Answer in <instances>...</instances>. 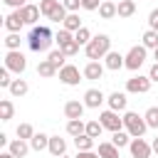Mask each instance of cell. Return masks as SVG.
Here are the masks:
<instances>
[{
	"mask_svg": "<svg viewBox=\"0 0 158 158\" xmlns=\"http://www.w3.org/2000/svg\"><path fill=\"white\" fill-rule=\"evenodd\" d=\"M52 42H54V35L47 25H35L30 37H27V44H30L32 52H47Z\"/></svg>",
	"mask_w": 158,
	"mask_h": 158,
	"instance_id": "cell-1",
	"label": "cell"
},
{
	"mask_svg": "<svg viewBox=\"0 0 158 158\" xmlns=\"http://www.w3.org/2000/svg\"><path fill=\"white\" fill-rule=\"evenodd\" d=\"M109 52H111V37H109V35H96V37H91V42L84 47V54H86V59H91V62L104 59Z\"/></svg>",
	"mask_w": 158,
	"mask_h": 158,
	"instance_id": "cell-2",
	"label": "cell"
},
{
	"mask_svg": "<svg viewBox=\"0 0 158 158\" xmlns=\"http://www.w3.org/2000/svg\"><path fill=\"white\" fill-rule=\"evenodd\" d=\"M123 128L131 133V138H141V136L146 133L148 123H146V118L138 116L136 111H126V114H123Z\"/></svg>",
	"mask_w": 158,
	"mask_h": 158,
	"instance_id": "cell-3",
	"label": "cell"
},
{
	"mask_svg": "<svg viewBox=\"0 0 158 158\" xmlns=\"http://www.w3.org/2000/svg\"><path fill=\"white\" fill-rule=\"evenodd\" d=\"M146 54H148V49H146L143 44L131 47V49L126 52V69H131V72L141 69V67H143V62H146Z\"/></svg>",
	"mask_w": 158,
	"mask_h": 158,
	"instance_id": "cell-4",
	"label": "cell"
},
{
	"mask_svg": "<svg viewBox=\"0 0 158 158\" xmlns=\"http://www.w3.org/2000/svg\"><path fill=\"white\" fill-rule=\"evenodd\" d=\"M5 67H7L10 72H15V74H22L25 67H27V59H25V54H22L20 49H7V54H5Z\"/></svg>",
	"mask_w": 158,
	"mask_h": 158,
	"instance_id": "cell-5",
	"label": "cell"
},
{
	"mask_svg": "<svg viewBox=\"0 0 158 158\" xmlns=\"http://www.w3.org/2000/svg\"><path fill=\"white\" fill-rule=\"evenodd\" d=\"M99 121H101V126H104V128H109L111 133L123 128V116H118V111H114V109H106V111H101Z\"/></svg>",
	"mask_w": 158,
	"mask_h": 158,
	"instance_id": "cell-6",
	"label": "cell"
},
{
	"mask_svg": "<svg viewBox=\"0 0 158 158\" xmlns=\"http://www.w3.org/2000/svg\"><path fill=\"white\" fill-rule=\"evenodd\" d=\"M151 77H131V79H126V91L128 94H146L148 89H151Z\"/></svg>",
	"mask_w": 158,
	"mask_h": 158,
	"instance_id": "cell-7",
	"label": "cell"
},
{
	"mask_svg": "<svg viewBox=\"0 0 158 158\" xmlns=\"http://www.w3.org/2000/svg\"><path fill=\"white\" fill-rule=\"evenodd\" d=\"M59 81L67 84V86H77V84L81 81V74H79V69H77L74 64H64V67L59 69Z\"/></svg>",
	"mask_w": 158,
	"mask_h": 158,
	"instance_id": "cell-8",
	"label": "cell"
},
{
	"mask_svg": "<svg viewBox=\"0 0 158 158\" xmlns=\"http://www.w3.org/2000/svg\"><path fill=\"white\" fill-rule=\"evenodd\" d=\"M128 151H131V156H133V158H151V153H153L151 143H146V141H143V136H141V138H131Z\"/></svg>",
	"mask_w": 158,
	"mask_h": 158,
	"instance_id": "cell-9",
	"label": "cell"
},
{
	"mask_svg": "<svg viewBox=\"0 0 158 158\" xmlns=\"http://www.w3.org/2000/svg\"><path fill=\"white\" fill-rule=\"evenodd\" d=\"M20 15H22V20H25V25H37L40 22V15H42V10H40V5H25V7H20Z\"/></svg>",
	"mask_w": 158,
	"mask_h": 158,
	"instance_id": "cell-10",
	"label": "cell"
},
{
	"mask_svg": "<svg viewBox=\"0 0 158 158\" xmlns=\"http://www.w3.org/2000/svg\"><path fill=\"white\" fill-rule=\"evenodd\" d=\"M104 67L106 69H111V72H118L121 67H126V54H121V52H109L106 57H104Z\"/></svg>",
	"mask_w": 158,
	"mask_h": 158,
	"instance_id": "cell-11",
	"label": "cell"
},
{
	"mask_svg": "<svg viewBox=\"0 0 158 158\" xmlns=\"http://www.w3.org/2000/svg\"><path fill=\"white\" fill-rule=\"evenodd\" d=\"M84 104H86V109H99L104 104V91L101 89H86L84 91Z\"/></svg>",
	"mask_w": 158,
	"mask_h": 158,
	"instance_id": "cell-12",
	"label": "cell"
},
{
	"mask_svg": "<svg viewBox=\"0 0 158 158\" xmlns=\"http://www.w3.org/2000/svg\"><path fill=\"white\" fill-rule=\"evenodd\" d=\"M22 27H25V20H22L20 10H15V12H10V15L5 17V30H7V32H20Z\"/></svg>",
	"mask_w": 158,
	"mask_h": 158,
	"instance_id": "cell-13",
	"label": "cell"
},
{
	"mask_svg": "<svg viewBox=\"0 0 158 158\" xmlns=\"http://www.w3.org/2000/svg\"><path fill=\"white\" fill-rule=\"evenodd\" d=\"M84 109H86V104H81V101H67L64 104V116L67 118H81Z\"/></svg>",
	"mask_w": 158,
	"mask_h": 158,
	"instance_id": "cell-14",
	"label": "cell"
},
{
	"mask_svg": "<svg viewBox=\"0 0 158 158\" xmlns=\"http://www.w3.org/2000/svg\"><path fill=\"white\" fill-rule=\"evenodd\" d=\"M7 151H10L15 158H25V156H27V151H30V146H27V141H25V138H15V141H10V143H7Z\"/></svg>",
	"mask_w": 158,
	"mask_h": 158,
	"instance_id": "cell-15",
	"label": "cell"
},
{
	"mask_svg": "<svg viewBox=\"0 0 158 158\" xmlns=\"http://www.w3.org/2000/svg\"><path fill=\"white\" fill-rule=\"evenodd\" d=\"M81 74H84V79H91V81H94V79H101V77H104V64H101V62H89Z\"/></svg>",
	"mask_w": 158,
	"mask_h": 158,
	"instance_id": "cell-16",
	"label": "cell"
},
{
	"mask_svg": "<svg viewBox=\"0 0 158 158\" xmlns=\"http://www.w3.org/2000/svg\"><path fill=\"white\" fill-rule=\"evenodd\" d=\"M54 158H59V156H64L67 153V141L64 138H59V136H49V148H47Z\"/></svg>",
	"mask_w": 158,
	"mask_h": 158,
	"instance_id": "cell-17",
	"label": "cell"
},
{
	"mask_svg": "<svg viewBox=\"0 0 158 158\" xmlns=\"http://www.w3.org/2000/svg\"><path fill=\"white\" fill-rule=\"evenodd\" d=\"M116 15H118L116 0H104V2L99 5V17H104V20H111V17H116Z\"/></svg>",
	"mask_w": 158,
	"mask_h": 158,
	"instance_id": "cell-18",
	"label": "cell"
},
{
	"mask_svg": "<svg viewBox=\"0 0 158 158\" xmlns=\"http://www.w3.org/2000/svg\"><path fill=\"white\" fill-rule=\"evenodd\" d=\"M106 101H109V109H114V111H123L128 99H126V94H123V91H114Z\"/></svg>",
	"mask_w": 158,
	"mask_h": 158,
	"instance_id": "cell-19",
	"label": "cell"
},
{
	"mask_svg": "<svg viewBox=\"0 0 158 158\" xmlns=\"http://www.w3.org/2000/svg\"><path fill=\"white\" fill-rule=\"evenodd\" d=\"M30 148H32V151H37V153H40V151H44V148H49V136H47V133H42V131H40V133H35V136L30 138Z\"/></svg>",
	"mask_w": 158,
	"mask_h": 158,
	"instance_id": "cell-20",
	"label": "cell"
},
{
	"mask_svg": "<svg viewBox=\"0 0 158 158\" xmlns=\"http://www.w3.org/2000/svg\"><path fill=\"white\" fill-rule=\"evenodd\" d=\"M37 74H40V77H44V79H49V77L59 74V69H57L49 59H40V64H37Z\"/></svg>",
	"mask_w": 158,
	"mask_h": 158,
	"instance_id": "cell-21",
	"label": "cell"
},
{
	"mask_svg": "<svg viewBox=\"0 0 158 158\" xmlns=\"http://www.w3.org/2000/svg\"><path fill=\"white\" fill-rule=\"evenodd\" d=\"M67 133L77 138V136L86 133V123H84L81 118H69V121H67Z\"/></svg>",
	"mask_w": 158,
	"mask_h": 158,
	"instance_id": "cell-22",
	"label": "cell"
},
{
	"mask_svg": "<svg viewBox=\"0 0 158 158\" xmlns=\"http://www.w3.org/2000/svg\"><path fill=\"white\" fill-rule=\"evenodd\" d=\"M99 156L101 158H118V146L111 141H104V143H99Z\"/></svg>",
	"mask_w": 158,
	"mask_h": 158,
	"instance_id": "cell-23",
	"label": "cell"
},
{
	"mask_svg": "<svg viewBox=\"0 0 158 158\" xmlns=\"http://www.w3.org/2000/svg\"><path fill=\"white\" fill-rule=\"evenodd\" d=\"M12 96H25L27 91H30V84L25 81V79H12V84H10V89H7Z\"/></svg>",
	"mask_w": 158,
	"mask_h": 158,
	"instance_id": "cell-24",
	"label": "cell"
},
{
	"mask_svg": "<svg viewBox=\"0 0 158 158\" xmlns=\"http://www.w3.org/2000/svg\"><path fill=\"white\" fill-rule=\"evenodd\" d=\"M116 7H118V17H131L136 12V0H118Z\"/></svg>",
	"mask_w": 158,
	"mask_h": 158,
	"instance_id": "cell-25",
	"label": "cell"
},
{
	"mask_svg": "<svg viewBox=\"0 0 158 158\" xmlns=\"http://www.w3.org/2000/svg\"><path fill=\"white\" fill-rule=\"evenodd\" d=\"M62 27H64V30H69V32H77V30H81L84 25H81V20H79V15H77V12H69V15H67V20L62 22Z\"/></svg>",
	"mask_w": 158,
	"mask_h": 158,
	"instance_id": "cell-26",
	"label": "cell"
},
{
	"mask_svg": "<svg viewBox=\"0 0 158 158\" xmlns=\"http://www.w3.org/2000/svg\"><path fill=\"white\" fill-rule=\"evenodd\" d=\"M74 146H77V151H94V138L89 133H81L74 138Z\"/></svg>",
	"mask_w": 158,
	"mask_h": 158,
	"instance_id": "cell-27",
	"label": "cell"
},
{
	"mask_svg": "<svg viewBox=\"0 0 158 158\" xmlns=\"http://www.w3.org/2000/svg\"><path fill=\"white\" fill-rule=\"evenodd\" d=\"M141 44H143L146 49H156V47H158V32H156V30H146L143 37H141Z\"/></svg>",
	"mask_w": 158,
	"mask_h": 158,
	"instance_id": "cell-28",
	"label": "cell"
},
{
	"mask_svg": "<svg viewBox=\"0 0 158 158\" xmlns=\"http://www.w3.org/2000/svg\"><path fill=\"white\" fill-rule=\"evenodd\" d=\"M12 114H15L12 101H10V99H2V101H0V121H10Z\"/></svg>",
	"mask_w": 158,
	"mask_h": 158,
	"instance_id": "cell-29",
	"label": "cell"
},
{
	"mask_svg": "<svg viewBox=\"0 0 158 158\" xmlns=\"http://www.w3.org/2000/svg\"><path fill=\"white\" fill-rule=\"evenodd\" d=\"M111 143H116L118 148H123V146H128V143H131V133H128V131H114Z\"/></svg>",
	"mask_w": 158,
	"mask_h": 158,
	"instance_id": "cell-30",
	"label": "cell"
},
{
	"mask_svg": "<svg viewBox=\"0 0 158 158\" xmlns=\"http://www.w3.org/2000/svg\"><path fill=\"white\" fill-rule=\"evenodd\" d=\"M59 5H62V0H40V10H42V15H44V17H49Z\"/></svg>",
	"mask_w": 158,
	"mask_h": 158,
	"instance_id": "cell-31",
	"label": "cell"
},
{
	"mask_svg": "<svg viewBox=\"0 0 158 158\" xmlns=\"http://www.w3.org/2000/svg\"><path fill=\"white\" fill-rule=\"evenodd\" d=\"M47 59H49V62H52L57 69H62V67H64V59H67V54H64L62 49H52V52L47 54Z\"/></svg>",
	"mask_w": 158,
	"mask_h": 158,
	"instance_id": "cell-32",
	"label": "cell"
},
{
	"mask_svg": "<svg viewBox=\"0 0 158 158\" xmlns=\"http://www.w3.org/2000/svg\"><path fill=\"white\" fill-rule=\"evenodd\" d=\"M143 118H146L148 128H158V106H151V109L143 114Z\"/></svg>",
	"mask_w": 158,
	"mask_h": 158,
	"instance_id": "cell-33",
	"label": "cell"
},
{
	"mask_svg": "<svg viewBox=\"0 0 158 158\" xmlns=\"http://www.w3.org/2000/svg\"><path fill=\"white\" fill-rule=\"evenodd\" d=\"M79 47H81V44H79L77 40H69V42H64V44H59V49H62V52H64L67 57H74V54L79 52Z\"/></svg>",
	"mask_w": 158,
	"mask_h": 158,
	"instance_id": "cell-34",
	"label": "cell"
},
{
	"mask_svg": "<svg viewBox=\"0 0 158 158\" xmlns=\"http://www.w3.org/2000/svg\"><path fill=\"white\" fill-rule=\"evenodd\" d=\"M15 133H17V138H25V141H30V138L35 136V128H32V123H20Z\"/></svg>",
	"mask_w": 158,
	"mask_h": 158,
	"instance_id": "cell-35",
	"label": "cell"
},
{
	"mask_svg": "<svg viewBox=\"0 0 158 158\" xmlns=\"http://www.w3.org/2000/svg\"><path fill=\"white\" fill-rule=\"evenodd\" d=\"M74 40H77L81 47H86V44L91 42V32H89L86 27H81V30H77V32H74Z\"/></svg>",
	"mask_w": 158,
	"mask_h": 158,
	"instance_id": "cell-36",
	"label": "cell"
},
{
	"mask_svg": "<svg viewBox=\"0 0 158 158\" xmlns=\"http://www.w3.org/2000/svg\"><path fill=\"white\" fill-rule=\"evenodd\" d=\"M2 42L7 49H20V32H7V37Z\"/></svg>",
	"mask_w": 158,
	"mask_h": 158,
	"instance_id": "cell-37",
	"label": "cell"
},
{
	"mask_svg": "<svg viewBox=\"0 0 158 158\" xmlns=\"http://www.w3.org/2000/svg\"><path fill=\"white\" fill-rule=\"evenodd\" d=\"M101 131H104L101 121H86V133H89L91 138H99V136H101Z\"/></svg>",
	"mask_w": 158,
	"mask_h": 158,
	"instance_id": "cell-38",
	"label": "cell"
},
{
	"mask_svg": "<svg viewBox=\"0 0 158 158\" xmlns=\"http://www.w3.org/2000/svg\"><path fill=\"white\" fill-rule=\"evenodd\" d=\"M69 40H74V35H72L69 30H64V27L54 35V42H57V44H64V42H69Z\"/></svg>",
	"mask_w": 158,
	"mask_h": 158,
	"instance_id": "cell-39",
	"label": "cell"
},
{
	"mask_svg": "<svg viewBox=\"0 0 158 158\" xmlns=\"http://www.w3.org/2000/svg\"><path fill=\"white\" fill-rule=\"evenodd\" d=\"M10 84H12V79H10V69L2 67V69H0V86H2V89H10Z\"/></svg>",
	"mask_w": 158,
	"mask_h": 158,
	"instance_id": "cell-40",
	"label": "cell"
},
{
	"mask_svg": "<svg viewBox=\"0 0 158 158\" xmlns=\"http://www.w3.org/2000/svg\"><path fill=\"white\" fill-rule=\"evenodd\" d=\"M62 5H64L69 12H77V10L81 7V0H62Z\"/></svg>",
	"mask_w": 158,
	"mask_h": 158,
	"instance_id": "cell-41",
	"label": "cell"
},
{
	"mask_svg": "<svg viewBox=\"0 0 158 158\" xmlns=\"http://www.w3.org/2000/svg\"><path fill=\"white\" fill-rule=\"evenodd\" d=\"M101 2H104V0H81V7H84V10H99Z\"/></svg>",
	"mask_w": 158,
	"mask_h": 158,
	"instance_id": "cell-42",
	"label": "cell"
},
{
	"mask_svg": "<svg viewBox=\"0 0 158 158\" xmlns=\"http://www.w3.org/2000/svg\"><path fill=\"white\" fill-rule=\"evenodd\" d=\"M148 25H151V30H156V32H158V7H156V10H151V15H148Z\"/></svg>",
	"mask_w": 158,
	"mask_h": 158,
	"instance_id": "cell-43",
	"label": "cell"
},
{
	"mask_svg": "<svg viewBox=\"0 0 158 158\" xmlns=\"http://www.w3.org/2000/svg\"><path fill=\"white\" fill-rule=\"evenodd\" d=\"M2 2H5V5H7V7H17V10H20V7H25V5H27V0H2Z\"/></svg>",
	"mask_w": 158,
	"mask_h": 158,
	"instance_id": "cell-44",
	"label": "cell"
},
{
	"mask_svg": "<svg viewBox=\"0 0 158 158\" xmlns=\"http://www.w3.org/2000/svg\"><path fill=\"white\" fill-rule=\"evenodd\" d=\"M77 158H101L99 153H94V151H79L77 153Z\"/></svg>",
	"mask_w": 158,
	"mask_h": 158,
	"instance_id": "cell-45",
	"label": "cell"
},
{
	"mask_svg": "<svg viewBox=\"0 0 158 158\" xmlns=\"http://www.w3.org/2000/svg\"><path fill=\"white\" fill-rule=\"evenodd\" d=\"M148 77H151V81H158V62L151 67V72H148Z\"/></svg>",
	"mask_w": 158,
	"mask_h": 158,
	"instance_id": "cell-46",
	"label": "cell"
},
{
	"mask_svg": "<svg viewBox=\"0 0 158 158\" xmlns=\"http://www.w3.org/2000/svg\"><path fill=\"white\" fill-rule=\"evenodd\" d=\"M151 148H153V153H156V156H158V136H156V138H153V143H151Z\"/></svg>",
	"mask_w": 158,
	"mask_h": 158,
	"instance_id": "cell-47",
	"label": "cell"
},
{
	"mask_svg": "<svg viewBox=\"0 0 158 158\" xmlns=\"http://www.w3.org/2000/svg\"><path fill=\"white\" fill-rule=\"evenodd\" d=\"M0 158H15V156H12L10 151H5V153H0Z\"/></svg>",
	"mask_w": 158,
	"mask_h": 158,
	"instance_id": "cell-48",
	"label": "cell"
},
{
	"mask_svg": "<svg viewBox=\"0 0 158 158\" xmlns=\"http://www.w3.org/2000/svg\"><path fill=\"white\" fill-rule=\"evenodd\" d=\"M153 57H156V62H158V47H156V49H153Z\"/></svg>",
	"mask_w": 158,
	"mask_h": 158,
	"instance_id": "cell-49",
	"label": "cell"
},
{
	"mask_svg": "<svg viewBox=\"0 0 158 158\" xmlns=\"http://www.w3.org/2000/svg\"><path fill=\"white\" fill-rule=\"evenodd\" d=\"M59 158H69V156H67V153H64V156H59Z\"/></svg>",
	"mask_w": 158,
	"mask_h": 158,
	"instance_id": "cell-50",
	"label": "cell"
}]
</instances>
